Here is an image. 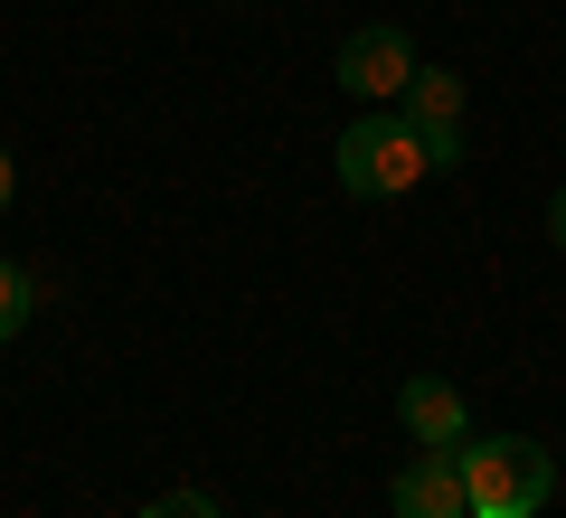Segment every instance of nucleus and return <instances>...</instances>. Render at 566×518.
Segmentation results:
<instances>
[{"label": "nucleus", "instance_id": "nucleus-7", "mask_svg": "<svg viewBox=\"0 0 566 518\" xmlns=\"http://www.w3.org/2000/svg\"><path fill=\"white\" fill-rule=\"evenodd\" d=\"M29 311H39V283H29L20 264H0V339H20Z\"/></svg>", "mask_w": 566, "mask_h": 518}, {"label": "nucleus", "instance_id": "nucleus-10", "mask_svg": "<svg viewBox=\"0 0 566 518\" xmlns=\"http://www.w3.org/2000/svg\"><path fill=\"white\" fill-rule=\"evenodd\" d=\"M10 189H20V170H10V151H0V208H10Z\"/></svg>", "mask_w": 566, "mask_h": 518}, {"label": "nucleus", "instance_id": "nucleus-1", "mask_svg": "<svg viewBox=\"0 0 566 518\" xmlns=\"http://www.w3.org/2000/svg\"><path fill=\"white\" fill-rule=\"evenodd\" d=\"M453 462H463L472 518H528V509H547V490H557V462H547V443H528V434L463 443Z\"/></svg>", "mask_w": 566, "mask_h": 518}, {"label": "nucleus", "instance_id": "nucleus-3", "mask_svg": "<svg viewBox=\"0 0 566 518\" xmlns=\"http://www.w3.org/2000/svg\"><path fill=\"white\" fill-rule=\"evenodd\" d=\"M406 123L424 133L434 170H453V160H463V133H453V123H463V76H444V66H416V76H406Z\"/></svg>", "mask_w": 566, "mask_h": 518}, {"label": "nucleus", "instance_id": "nucleus-9", "mask_svg": "<svg viewBox=\"0 0 566 518\" xmlns=\"http://www.w3.org/2000/svg\"><path fill=\"white\" fill-rule=\"evenodd\" d=\"M547 236H557V255H566V189L547 199Z\"/></svg>", "mask_w": 566, "mask_h": 518}, {"label": "nucleus", "instance_id": "nucleus-2", "mask_svg": "<svg viewBox=\"0 0 566 518\" xmlns=\"http://www.w3.org/2000/svg\"><path fill=\"white\" fill-rule=\"evenodd\" d=\"M424 170H434V151H424V133L406 114H368L340 133V189L349 199H406Z\"/></svg>", "mask_w": 566, "mask_h": 518}, {"label": "nucleus", "instance_id": "nucleus-4", "mask_svg": "<svg viewBox=\"0 0 566 518\" xmlns=\"http://www.w3.org/2000/svg\"><path fill=\"white\" fill-rule=\"evenodd\" d=\"M387 499H397V518H472V490H463V462L453 453H416Z\"/></svg>", "mask_w": 566, "mask_h": 518}, {"label": "nucleus", "instance_id": "nucleus-6", "mask_svg": "<svg viewBox=\"0 0 566 518\" xmlns=\"http://www.w3.org/2000/svg\"><path fill=\"white\" fill-rule=\"evenodd\" d=\"M406 76H416L406 29H359V39L340 47V85L349 95H406Z\"/></svg>", "mask_w": 566, "mask_h": 518}, {"label": "nucleus", "instance_id": "nucleus-5", "mask_svg": "<svg viewBox=\"0 0 566 518\" xmlns=\"http://www.w3.org/2000/svg\"><path fill=\"white\" fill-rule=\"evenodd\" d=\"M397 415H406V434H416L424 453H463V443H472V415H463V387H444V378H406Z\"/></svg>", "mask_w": 566, "mask_h": 518}, {"label": "nucleus", "instance_id": "nucleus-8", "mask_svg": "<svg viewBox=\"0 0 566 518\" xmlns=\"http://www.w3.org/2000/svg\"><path fill=\"white\" fill-rule=\"evenodd\" d=\"M142 518H218V499H208V490H170V499H151Z\"/></svg>", "mask_w": 566, "mask_h": 518}]
</instances>
